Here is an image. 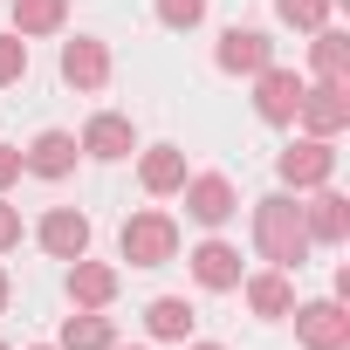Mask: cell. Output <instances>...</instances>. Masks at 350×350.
Here are the masks:
<instances>
[{"label": "cell", "instance_id": "obj_1", "mask_svg": "<svg viewBox=\"0 0 350 350\" xmlns=\"http://www.w3.org/2000/svg\"><path fill=\"white\" fill-rule=\"evenodd\" d=\"M254 241H261V254H268L275 268H302V254H309L302 206H295V200H282V193H268V200L254 206Z\"/></svg>", "mask_w": 350, "mask_h": 350}, {"label": "cell", "instance_id": "obj_2", "mask_svg": "<svg viewBox=\"0 0 350 350\" xmlns=\"http://www.w3.org/2000/svg\"><path fill=\"white\" fill-rule=\"evenodd\" d=\"M172 254H179V227L165 213H131L124 220V261L131 268H165Z\"/></svg>", "mask_w": 350, "mask_h": 350}, {"label": "cell", "instance_id": "obj_3", "mask_svg": "<svg viewBox=\"0 0 350 350\" xmlns=\"http://www.w3.org/2000/svg\"><path fill=\"white\" fill-rule=\"evenodd\" d=\"M275 165H282V179H288V186H329L336 151H329V137H302V144H288Z\"/></svg>", "mask_w": 350, "mask_h": 350}, {"label": "cell", "instance_id": "obj_4", "mask_svg": "<svg viewBox=\"0 0 350 350\" xmlns=\"http://www.w3.org/2000/svg\"><path fill=\"white\" fill-rule=\"evenodd\" d=\"M179 193H186V213H193L200 227H227V220H234V186L220 179V172H200V179H186Z\"/></svg>", "mask_w": 350, "mask_h": 350}, {"label": "cell", "instance_id": "obj_5", "mask_svg": "<svg viewBox=\"0 0 350 350\" xmlns=\"http://www.w3.org/2000/svg\"><path fill=\"white\" fill-rule=\"evenodd\" d=\"M295 117H302V124H309L316 137H336V131L350 124V103H343V83H316V90H302Z\"/></svg>", "mask_w": 350, "mask_h": 350}, {"label": "cell", "instance_id": "obj_6", "mask_svg": "<svg viewBox=\"0 0 350 350\" xmlns=\"http://www.w3.org/2000/svg\"><path fill=\"white\" fill-rule=\"evenodd\" d=\"M295 336L309 350H343L350 343V316L336 302H309V309H295Z\"/></svg>", "mask_w": 350, "mask_h": 350}, {"label": "cell", "instance_id": "obj_7", "mask_svg": "<svg viewBox=\"0 0 350 350\" xmlns=\"http://www.w3.org/2000/svg\"><path fill=\"white\" fill-rule=\"evenodd\" d=\"M295 103H302V76L295 69H261V96H254V110L268 117V124H295Z\"/></svg>", "mask_w": 350, "mask_h": 350}, {"label": "cell", "instance_id": "obj_8", "mask_svg": "<svg viewBox=\"0 0 350 350\" xmlns=\"http://www.w3.org/2000/svg\"><path fill=\"white\" fill-rule=\"evenodd\" d=\"M42 247H49L55 261H83V247H90V220H83L76 206H55V213L42 220Z\"/></svg>", "mask_w": 350, "mask_h": 350}, {"label": "cell", "instance_id": "obj_9", "mask_svg": "<svg viewBox=\"0 0 350 350\" xmlns=\"http://www.w3.org/2000/svg\"><path fill=\"white\" fill-rule=\"evenodd\" d=\"M76 151H83V144H76L69 131H42V137H35V144L21 151V165H28V172H42V179H69Z\"/></svg>", "mask_w": 350, "mask_h": 350}, {"label": "cell", "instance_id": "obj_10", "mask_svg": "<svg viewBox=\"0 0 350 350\" xmlns=\"http://www.w3.org/2000/svg\"><path fill=\"white\" fill-rule=\"evenodd\" d=\"M268 62H275V49H268L261 28H234V35L220 42V69H234V76H261Z\"/></svg>", "mask_w": 350, "mask_h": 350}, {"label": "cell", "instance_id": "obj_11", "mask_svg": "<svg viewBox=\"0 0 350 350\" xmlns=\"http://www.w3.org/2000/svg\"><path fill=\"white\" fill-rule=\"evenodd\" d=\"M62 83H76V90H103V83H110V55H103V42H69V49H62Z\"/></svg>", "mask_w": 350, "mask_h": 350}, {"label": "cell", "instance_id": "obj_12", "mask_svg": "<svg viewBox=\"0 0 350 350\" xmlns=\"http://www.w3.org/2000/svg\"><path fill=\"white\" fill-rule=\"evenodd\" d=\"M131 117H117V110H103V117H90V131H83V151L90 158H131Z\"/></svg>", "mask_w": 350, "mask_h": 350}, {"label": "cell", "instance_id": "obj_13", "mask_svg": "<svg viewBox=\"0 0 350 350\" xmlns=\"http://www.w3.org/2000/svg\"><path fill=\"white\" fill-rule=\"evenodd\" d=\"M193 275H200V288H241V254L227 241H206V247H193Z\"/></svg>", "mask_w": 350, "mask_h": 350}, {"label": "cell", "instance_id": "obj_14", "mask_svg": "<svg viewBox=\"0 0 350 350\" xmlns=\"http://www.w3.org/2000/svg\"><path fill=\"white\" fill-rule=\"evenodd\" d=\"M144 323H151L158 343H186V336H193V302H186V295H158V302L144 309Z\"/></svg>", "mask_w": 350, "mask_h": 350}, {"label": "cell", "instance_id": "obj_15", "mask_svg": "<svg viewBox=\"0 0 350 350\" xmlns=\"http://www.w3.org/2000/svg\"><path fill=\"white\" fill-rule=\"evenodd\" d=\"M137 172H144V193H179V186H186V151H172V144H151Z\"/></svg>", "mask_w": 350, "mask_h": 350}, {"label": "cell", "instance_id": "obj_16", "mask_svg": "<svg viewBox=\"0 0 350 350\" xmlns=\"http://www.w3.org/2000/svg\"><path fill=\"white\" fill-rule=\"evenodd\" d=\"M69 295H76L83 309H103V302L117 295V275L96 268V261H76V268H69Z\"/></svg>", "mask_w": 350, "mask_h": 350}, {"label": "cell", "instance_id": "obj_17", "mask_svg": "<svg viewBox=\"0 0 350 350\" xmlns=\"http://www.w3.org/2000/svg\"><path fill=\"white\" fill-rule=\"evenodd\" d=\"M302 227H309V241H343V227H350V206H343L336 193H316V206L302 213Z\"/></svg>", "mask_w": 350, "mask_h": 350}, {"label": "cell", "instance_id": "obj_18", "mask_svg": "<svg viewBox=\"0 0 350 350\" xmlns=\"http://www.w3.org/2000/svg\"><path fill=\"white\" fill-rule=\"evenodd\" d=\"M247 302H254V316H288V309H295V288H288V275L275 268V275H254V282H247Z\"/></svg>", "mask_w": 350, "mask_h": 350}, {"label": "cell", "instance_id": "obj_19", "mask_svg": "<svg viewBox=\"0 0 350 350\" xmlns=\"http://www.w3.org/2000/svg\"><path fill=\"white\" fill-rule=\"evenodd\" d=\"M110 343H117L110 316H90V309H83V316L62 323V350H110Z\"/></svg>", "mask_w": 350, "mask_h": 350}, {"label": "cell", "instance_id": "obj_20", "mask_svg": "<svg viewBox=\"0 0 350 350\" xmlns=\"http://www.w3.org/2000/svg\"><path fill=\"white\" fill-rule=\"evenodd\" d=\"M62 14H69V0H14V35H49L62 28Z\"/></svg>", "mask_w": 350, "mask_h": 350}, {"label": "cell", "instance_id": "obj_21", "mask_svg": "<svg viewBox=\"0 0 350 350\" xmlns=\"http://www.w3.org/2000/svg\"><path fill=\"white\" fill-rule=\"evenodd\" d=\"M309 62H316V76H323V83H343V62H350V42H343L336 28H316V49H309Z\"/></svg>", "mask_w": 350, "mask_h": 350}, {"label": "cell", "instance_id": "obj_22", "mask_svg": "<svg viewBox=\"0 0 350 350\" xmlns=\"http://www.w3.org/2000/svg\"><path fill=\"white\" fill-rule=\"evenodd\" d=\"M200 14H206V0H158V21L165 28H193Z\"/></svg>", "mask_w": 350, "mask_h": 350}, {"label": "cell", "instance_id": "obj_23", "mask_svg": "<svg viewBox=\"0 0 350 350\" xmlns=\"http://www.w3.org/2000/svg\"><path fill=\"white\" fill-rule=\"evenodd\" d=\"M323 14H329V0H282V21L295 28H323Z\"/></svg>", "mask_w": 350, "mask_h": 350}, {"label": "cell", "instance_id": "obj_24", "mask_svg": "<svg viewBox=\"0 0 350 350\" xmlns=\"http://www.w3.org/2000/svg\"><path fill=\"white\" fill-rule=\"evenodd\" d=\"M28 76V42L14 35V42H0V83H21Z\"/></svg>", "mask_w": 350, "mask_h": 350}, {"label": "cell", "instance_id": "obj_25", "mask_svg": "<svg viewBox=\"0 0 350 350\" xmlns=\"http://www.w3.org/2000/svg\"><path fill=\"white\" fill-rule=\"evenodd\" d=\"M8 247H21V206L0 200V254H8Z\"/></svg>", "mask_w": 350, "mask_h": 350}, {"label": "cell", "instance_id": "obj_26", "mask_svg": "<svg viewBox=\"0 0 350 350\" xmlns=\"http://www.w3.org/2000/svg\"><path fill=\"white\" fill-rule=\"evenodd\" d=\"M21 172H28V165H21V151H14V144H0V186H14Z\"/></svg>", "mask_w": 350, "mask_h": 350}, {"label": "cell", "instance_id": "obj_27", "mask_svg": "<svg viewBox=\"0 0 350 350\" xmlns=\"http://www.w3.org/2000/svg\"><path fill=\"white\" fill-rule=\"evenodd\" d=\"M0 309H8V275H0Z\"/></svg>", "mask_w": 350, "mask_h": 350}, {"label": "cell", "instance_id": "obj_28", "mask_svg": "<svg viewBox=\"0 0 350 350\" xmlns=\"http://www.w3.org/2000/svg\"><path fill=\"white\" fill-rule=\"evenodd\" d=\"M193 350H220V343H193Z\"/></svg>", "mask_w": 350, "mask_h": 350}, {"label": "cell", "instance_id": "obj_29", "mask_svg": "<svg viewBox=\"0 0 350 350\" xmlns=\"http://www.w3.org/2000/svg\"><path fill=\"white\" fill-rule=\"evenodd\" d=\"M0 350H8V343H0Z\"/></svg>", "mask_w": 350, "mask_h": 350}, {"label": "cell", "instance_id": "obj_30", "mask_svg": "<svg viewBox=\"0 0 350 350\" xmlns=\"http://www.w3.org/2000/svg\"><path fill=\"white\" fill-rule=\"evenodd\" d=\"M42 350H49V343H42Z\"/></svg>", "mask_w": 350, "mask_h": 350}, {"label": "cell", "instance_id": "obj_31", "mask_svg": "<svg viewBox=\"0 0 350 350\" xmlns=\"http://www.w3.org/2000/svg\"><path fill=\"white\" fill-rule=\"evenodd\" d=\"M110 350H117V343H110Z\"/></svg>", "mask_w": 350, "mask_h": 350}]
</instances>
